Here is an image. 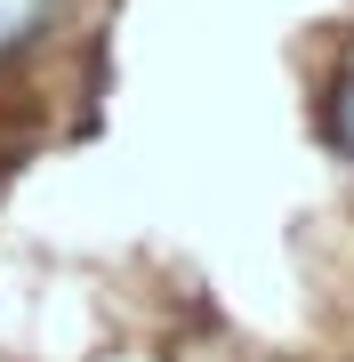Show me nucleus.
<instances>
[{
    "label": "nucleus",
    "instance_id": "obj_1",
    "mask_svg": "<svg viewBox=\"0 0 354 362\" xmlns=\"http://www.w3.org/2000/svg\"><path fill=\"white\" fill-rule=\"evenodd\" d=\"M49 8H57V0H0V57H8L16 40H33L40 25H49Z\"/></svg>",
    "mask_w": 354,
    "mask_h": 362
},
{
    "label": "nucleus",
    "instance_id": "obj_2",
    "mask_svg": "<svg viewBox=\"0 0 354 362\" xmlns=\"http://www.w3.org/2000/svg\"><path fill=\"white\" fill-rule=\"evenodd\" d=\"M338 137H346V153H354V81H346V97H338Z\"/></svg>",
    "mask_w": 354,
    "mask_h": 362
}]
</instances>
